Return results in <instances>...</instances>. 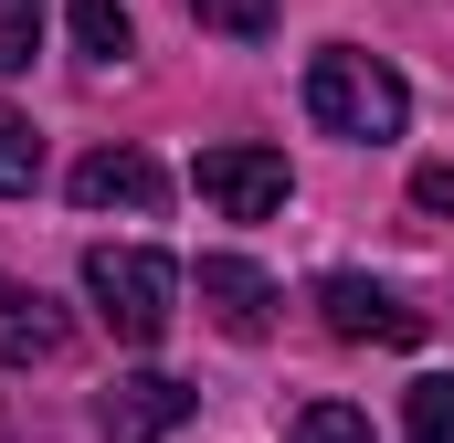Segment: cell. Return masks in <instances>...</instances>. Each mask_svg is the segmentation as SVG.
I'll use <instances>...</instances> for the list:
<instances>
[{
    "mask_svg": "<svg viewBox=\"0 0 454 443\" xmlns=\"http://www.w3.org/2000/svg\"><path fill=\"white\" fill-rule=\"evenodd\" d=\"M307 116L328 127V137H402L412 127V85L380 64V53H359V43H328L317 64H307Z\"/></svg>",
    "mask_w": 454,
    "mask_h": 443,
    "instance_id": "1",
    "label": "cell"
},
{
    "mask_svg": "<svg viewBox=\"0 0 454 443\" xmlns=\"http://www.w3.org/2000/svg\"><path fill=\"white\" fill-rule=\"evenodd\" d=\"M85 296H96V317H106L127 348H159L169 317H180V264L148 253V243H96V253H85Z\"/></svg>",
    "mask_w": 454,
    "mask_h": 443,
    "instance_id": "2",
    "label": "cell"
},
{
    "mask_svg": "<svg viewBox=\"0 0 454 443\" xmlns=\"http://www.w3.org/2000/svg\"><path fill=\"white\" fill-rule=\"evenodd\" d=\"M317 317H328V338H348V348H412V338H423V307H402V296L370 285V275H317Z\"/></svg>",
    "mask_w": 454,
    "mask_h": 443,
    "instance_id": "3",
    "label": "cell"
},
{
    "mask_svg": "<svg viewBox=\"0 0 454 443\" xmlns=\"http://www.w3.org/2000/svg\"><path fill=\"white\" fill-rule=\"evenodd\" d=\"M191 180H201V201L223 222H264V212H286V190H296L286 159H275V148H243V137H232V148H201Z\"/></svg>",
    "mask_w": 454,
    "mask_h": 443,
    "instance_id": "4",
    "label": "cell"
},
{
    "mask_svg": "<svg viewBox=\"0 0 454 443\" xmlns=\"http://www.w3.org/2000/svg\"><path fill=\"white\" fill-rule=\"evenodd\" d=\"M191 412H201V391H191V380L137 369V380H116V391H106V443H159V433H180Z\"/></svg>",
    "mask_w": 454,
    "mask_h": 443,
    "instance_id": "5",
    "label": "cell"
},
{
    "mask_svg": "<svg viewBox=\"0 0 454 443\" xmlns=\"http://www.w3.org/2000/svg\"><path fill=\"white\" fill-rule=\"evenodd\" d=\"M74 201H85V212H159V201H169V169H159L148 148H96V159L74 169Z\"/></svg>",
    "mask_w": 454,
    "mask_h": 443,
    "instance_id": "6",
    "label": "cell"
},
{
    "mask_svg": "<svg viewBox=\"0 0 454 443\" xmlns=\"http://www.w3.org/2000/svg\"><path fill=\"white\" fill-rule=\"evenodd\" d=\"M201 307H212V328L264 338V317H275V275L243 264V253H201Z\"/></svg>",
    "mask_w": 454,
    "mask_h": 443,
    "instance_id": "7",
    "label": "cell"
},
{
    "mask_svg": "<svg viewBox=\"0 0 454 443\" xmlns=\"http://www.w3.org/2000/svg\"><path fill=\"white\" fill-rule=\"evenodd\" d=\"M64 307L43 296V285H11L0 275V359H64Z\"/></svg>",
    "mask_w": 454,
    "mask_h": 443,
    "instance_id": "8",
    "label": "cell"
},
{
    "mask_svg": "<svg viewBox=\"0 0 454 443\" xmlns=\"http://www.w3.org/2000/svg\"><path fill=\"white\" fill-rule=\"evenodd\" d=\"M64 32H74V53H85V64H127V53H137V32H127V11H116V0H64Z\"/></svg>",
    "mask_w": 454,
    "mask_h": 443,
    "instance_id": "9",
    "label": "cell"
},
{
    "mask_svg": "<svg viewBox=\"0 0 454 443\" xmlns=\"http://www.w3.org/2000/svg\"><path fill=\"white\" fill-rule=\"evenodd\" d=\"M402 443H454V369L412 380V401H402Z\"/></svg>",
    "mask_w": 454,
    "mask_h": 443,
    "instance_id": "10",
    "label": "cell"
},
{
    "mask_svg": "<svg viewBox=\"0 0 454 443\" xmlns=\"http://www.w3.org/2000/svg\"><path fill=\"white\" fill-rule=\"evenodd\" d=\"M32 180H43V137H32V116H11V106H0V190L21 201Z\"/></svg>",
    "mask_w": 454,
    "mask_h": 443,
    "instance_id": "11",
    "label": "cell"
},
{
    "mask_svg": "<svg viewBox=\"0 0 454 443\" xmlns=\"http://www.w3.org/2000/svg\"><path fill=\"white\" fill-rule=\"evenodd\" d=\"M191 21H201V32H232V43H254V32H275V0H191Z\"/></svg>",
    "mask_w": 454,
    "mask_h": 443,
    "instance_id": "12",
    "label": "cell"
},
{
    "mask_svg": "<svg viewBox=\"0 0 454 443\" xmlns=\"http://www.w3.org/2000/svg\"><path fill=\"white\" fill-rule=\"evenodd\" d=\"M296 443H370V412H348V401H307V412H296Z\"/></svg>",
    "mask_w": 454,
    "mask_h": 443,
    "instance_id": "13",
    "label": "cell"
},
{
    "mask_svg": "<svg viewBox=\"0 0 454 443\" xmlns=\"http://www.w3.org/2000/svg\"><path fill=\"white\" fill-rule=\"evenodd\" d=\"M43 53V0H0V74Z\"/></svg>",
    "mask_w": 454,
    "mask_h": 443,
    "instance_id": "14",
    "label": "cell"
},
{
    "mask_svg": "<svg viewBox=\"0 0 454 443\" xmlns=\"http://www.w3.org/2000/svg\"><path fill=\"white\" fill-rule=\"evenodd\" d=\"M412 201H423V212H454V169H423V180H412Z\"/></svg>",
    "mask_w": 454,
    "mask_h": 443,
    "instance_id": "15",
    "label": "cell"
}]
</instances>
